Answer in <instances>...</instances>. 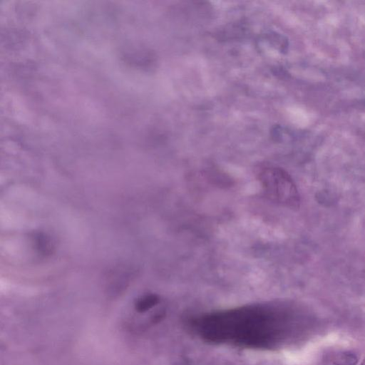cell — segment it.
<instances>
[{
  "mask_svg": "<svg viewBox=\"0 0 365 365\" xmlns=\"http://www.w3.org/2000/svg\"><path fill=\"white\" fill-rule=\"evenodd\" d=\"M299 314L284 305H250L190 319L188 326L203 341L236 346L275 349L301 328Z\"/></svg>",
  "mask_w": 365,
  "mask_h": 365,
  "instance_id": "cell-1",
  "label": "cell"
},
{
  "mask_svg": "<svg viewBox=\"0 0 365 365\" xmlns=\"http://www.w3.org/2000/svg\"><path fill=\"white\" fill-rule=\"evenodd\" d=\"M257 175L266 196L270 200L290 209L299 207L300 195L297 186L284 170L275 166H264Z\"/></svg>",
  "mask_w": 365,
  "mask_h": 365,
  "instance_id": "cell-2",
  "label": "cell"
},
{
  "mask_svg": "<svg viewBox=\"0 0 365 365\" xmlns=\"http://www.w3.org/2000/svg\"><path fill=\"white\" fill-rule=\"evenodd\" d=\"M361 365H365V361H364V362Z\"/></svg>",
  "mask_w": 365,
  "mask_h": 365,
  "instance_id": "cell-5",
  "label": "cell"
},
{
  "mask_svg": "<svg viewBox=\"0 0 365 365\" xmlns=\"http://www.w3.org/2000/svg\"><path fill=\"white\" fill-rule=\"evenodd\" d=\"M332 361L334 365H356L358 359L352 353L343 352L336 354Z\"/></svg>",
  "mask_w": 365,
  "mask_h": 365,
  "instance_id": "cell-4",
  "label": "cell"
},
{
  "mask_svg": "<svg viewBox=\"0 0 365 365\" xmlns=\"http://www.w3.org/2000/svg\"><path fill=\"white\" fill-rule=\"evenodd\" d=\"M159 302V298L155 294H146L139 298L135 304V308L139 313L148 311Z\"/></svg>",
  "mask_w": 365,
  "mask_h": 365,
  "instance_id": "cell-3",
  "label": "cell"
}]
</instances>
